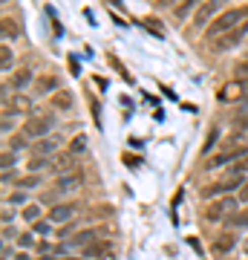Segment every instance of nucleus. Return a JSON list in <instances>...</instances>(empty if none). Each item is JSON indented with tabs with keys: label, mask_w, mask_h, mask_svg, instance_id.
<instances>
[{
	"label": "nucleus",
	"mask_w": 248,
	"mask_h": 260,
	"mask_svg": "<svg viewBox=\"0 0 248 260\" xmlns=\"http://www.w3.org/2000/svg\"><path fill=\"white\" fill-rule=\"evenodd\" d=\"M29 107H32V99H26V95H15V99H12V104H9V102H3V110H6V113H9V110L26 113Z\"/></svg>",
	"instance_id": "18"
},
{
	"label": "nucleus",
	"mask_w": 248,
	"mask_h": 260,
	"mask_svg": "<svg viewBox=\"0 0 248 260\" xmlns=\"http://www.w3.org/2000/svg\"><path fill=\"white\" fill-rule=\"evenodd\" d=\"M242 254H248V240H245V243H242Z\"/></svg>",
	"instance_id": "42"
},
{
	"label": "nucleus",
	"mask_w": 248,
	"mask_h": 260,
	"mask_svg": "<svg viewBox=\"0 0 248 260\" xmlns=\"http://www.w3.org/2000/svg\"><path fill=\"white\" fill-rule=\"evenodd\" d=\"M9 237H15V229L12 225H3V240H9Z\"/></svg>",
	"instance_id": "37"
},
{
	"label": "nucleus",
	"mask_w": 248,
	"mask_h": 260,
	"mask_svg": "<svg viewBox=\"0 0 248 260\" xmlns=\"http://www.w3.org/2000/svg\"><path fill=\"white\" fill-rule=\"evenodd\" d=\"M32 229H35L38 234H49L52 232V223H49V220H46V223L44 220H38V223H32Z\"/></svg>",
	"instance_id": "30"
},
{
	"label": "nucleus",
	"mask_w": 248,
	"mask_h": 260,
	"mask_svg": "<svg viewBox=\"0 0 248 260\" xmlns=\"http://www.w3.org/2000/svg\"><path fill=\"white\" fill-rule=\"evenodd\" d=\"M55 127V113H41V116H29L26 124H23V136L29 139H46Z\"/></svg>",
	"instance_id": "3"
},
{
	"label": "nucleus",
	"mask_w": 248,
	"mask_h": 260,
	"mask_svg": "<svg viewBox=\"0 0 248 260\" xmlns=\"http://www.w3.org/2000/svg\"><path fill=\"white\" fill-rule=\"evenodd\" d=\"M81 185H84L81 171H66V174H58V179H55V191H75Z\"/></svg>",
	"instance_id": "9"
},
{
	"label": "nucleus",
	"mask_w": 248,
	"mask_h": 260,
	"mask_svg": "<svg viewBox=\"0 0 248 260\" xmlns=\"http://www.w3.org/2000/svg\"><path fill=\"white\" fill-rule=\"evenodd\" d=\"M6 203H9V205H23V203H26V194H23V191H15V194L6 197Z\"/></svg>",
	"instance_id": "27"
},
{
	"label": "nucleus",
	"mask_w": 248,
	"mask_h": 260,
	"mask_svg": "<svg viewBox=\"0 0 248 260\" xmlns=\"http://www.w3.org/2000/svg\"><path fill=\"white\" fill-rule=\"evenodd\" d=\"M84 148H87V136H75V139L69 142V150H73L75 156H78V153H81Z\"/></svg>",
	"instance_id": "25"
},
{
	"label": "nucleus",
	"mask_w": 248,
	"mask_h": 260,
	"mask_svg": "<svg viewBox=\"0 0 248 260\" xmlns=\"http://www.w3.org/2000/svg\"><path fill=\"white\" fill-rule=\"evenodd\" d=\"M101 229H84V232H78V234H73V240H69V249H78V251H84L87 246H92V243H98L101 240Z\"/></svg>",
	"instance_id": "8"
},
{
	"label": "nucleus",
	"mask_w": 248,
	"mask_h": 260,
	"mask_svg": "<svg viewBox=\"0 0 248 260\" xmlns=\"http://www.w3.org/2000/svg\"><path fill=\"white\" fill-rule=\"evenodd\" d=\"M242 153H248L242 136H231V139L222 145L220 153L208 159V168H222V165H228V162H234V159H242Z\"/></svg>",
	"instance_id": "2"
},
{
	"label": "nucleus",
	"mask_w": 248,
	"mask_h": 260,
	"mask_svg": "<svg viewBox=\"0 0 248 260\" xmlns=\"http://www.w3.org/2000/svg\"><path fill=\"white\" fill-rule=\"evenodd\" d=\"M225 6V0H205L202 6L196 9V18H193V29H205V23L211 18H217V12Z\"/></svg>",
	"instance_id": "7"
},
{
	"label": "nucleus",
	"mask_w": 248,
	"mask_h": 260,
	"mask_svg": "<svg viewBox=\"0 0 248 260\" xmlns=\"http://www.w3.org/2000/svg\"><path fill=\"white\" fill-rule=\"evenodd\" d=\"M12 220H15V214H9V208L3 211V225H12Z\"/></svg>",
	"instance_id": "38"
},
{
	"label": "nucleus",
	"mask_w": 248,
	"mask_h": 260,
	"mask_svg": "<svg viewBox=\"0 0 248 260\" xmlns=\"http://www.w3.org/2000/svg\"><path fill=\"white\" fill-rule=\"evenodd\" d=\"M245 20H248V6H245V9H228V12H222V15H217V18H214V23L208 26V38H211V44L220 35L231 32L234 26L245 23Z\"/></svg>",
	"instance_id": "1"
},
{
	"label": "nucleus",
	"mask_w": 248,
	"mask_h": 260,
	"mask_svg": "<svg viewBox=\"0 0 248 260\" xmlns=\"http://www.w3.org/2000/svg\"><path fill=\"white\" fill-rule=\"evenodd\" d=\"M237 174H248V156L239 159V165H237Z\"/></svg>",
	"instance_id": "33"
},
{
	"label": "nucleus",
	"mask_w": 248,
	"mask_h": 260,
	"mask_svg": "<svg viewBox=\"0 0 248 260\" xmlns=\"http://www.w3.org/2000/svg\"><path fill=\"white\" fill-rule=\"evenodd\" d=\"M75 229H78V223H66V225H64V229H61L58 234H73Z\"/></svg>",
	"instance_id": "35"
},
{
	"label": "nucleus",
	"mask_w": 248,
	"mask_h": 260,
	"mask_svg": "<svg viewBox=\"0 0 248 260\" xmlns=\"http://www.w3.org/2000/svg\"><path fill=\"white\" fill-rule=\"evenodd\" d=\"M239 75H248V61H242V64H239Z\"/></svg>",
	"instance_id": "40"
},
{
	"label": "nucleus",
	"mask_w": 248,
	"mask_h": 260,
	"mask_svg": "<svg viewBox=\"0 0 248 260\" xmlns=\"http://www.w3.org/2000/svg\"><path fill=\"white\" fill-rule=\"evenodd\" d=\"M75 214H78V205L75 203L52 205V211H49V223H73Z\"/></svg>",
	"instance_id": "10"
},
{
	"label": "nucleus",
	"mask_w": 248,
	"mask_h": 260,
	"mask_svg": "<svg viewBox=\"0 0 248 260\" xmlns=\"http://www.w3.org/2000/svg\"><path fill=\"white\" fill-rule=\"evenodd\" d=\"M234 246H239V243H237V234H234V232L220 234V237L214 240V251H217V254H228V251L234 249Z\"/></svg>",
	"instance_id": "14"
},
{
	"label": "nucleus",
	"mask_w": 248,
	"mask_h": 260,
	"mask_svg": "<svg viewBox=\"0 0 248 260\" xmlns=\"http://www.w3.org/2000/svg\"><path fill=\"white\" fill-rule=\"evenodd\" d=\"M239 200H245V203H248V182H245L242 188H239Z\"/></svg>",
	"instance_id": "39"
},
{
	"label": "nucleus",
	"mask_w": 248,
	"mask_h": 260,
	"mask_svg": "<svg viewBox=\"0 0 248 260\" xmlns=\"http://www.w3.org/2000/svg\"><path fill=\"white\" fill-rule=\"evenodd\" d=\"M199 6H202V0H179L173 6V20H185L193 9H199Z\"/></svg>",
	"instance_id": "15"
},
{
	"label": "nucleus",
	"mask_w": 248,
	"mask_h": 260,
	"mask_svg": "<svg viewBox=\"0 0 248 260\" xmlns=\"http://www.w3.org/2000/svg\"><path fill=\"white\" fill-rule=\"evenodd\" d=\"M73 159H75L73 150H66V153H55V156L49 159V168H52V171H58V174H66V171L73 168Z\"/></svg>",
	"instance_id": "13"
},
{
	"label": "nucleus",
	"mask_w": 248,
	"mask_h": 260,
	"mask_svg": "<svg viewBox=\"0 0 248 260\" xmlns=\"http://www.w3.org/2000/svg\"><path fill=\"white\" fill-rule=\"evenodd\" d=\"M245 182H242V177L239 174H231V177L225 179H217V182H211V185L205 188L202 194L205 197H217V194H231V191H237V188H242Z\"/></svg>",
	"instance_id": "6"
},
{
	"label": "nucleus",
	"mask_w": 248,
	"mask_h": 260,
	"mask_svg": "<svg viewBox=\"0 0 248 260\" xmlns=\"http://www.w3.org/2000/svg\"><path fill=\"white\" fill-rule=\"evenodd\" d=\"M18 185L20 188H38V185H41V177H23Z\"/></svg>",
	"instance_id": "31"
},
{
	"label": "nucleus",
	"mask_w": 248,
	"mask_h": 260,
	"mask_svg": "<svg viewBox=\"0 0 248 260\" xmlns=\"http://www.w3.org/2000/svg\"><path fill=\"white\" fill-rule=\"evenodd\" d=\"M73 104H75V99H73L69 90H58V93H52V107H55V110H73Z\"/></svg>",
	"instance_id": "17"
},
{
	"label": "nucleus",
	"mask_w": 248,
	"mask_h": 260,
	"mask_svg": "<svg viewBox=\"0 0 248 260\" xmlns=\"http://www.w3.org/2000/svg\"><path fill=\"white\" fill-rule=\"evenodd\" d=\"M104 251H113V243L110 240H98V243H92V246H87V249L81 251L84 257H101Z\"/></svg>",
	"instance_id": "19"
},
{
	"label": "nucleus",
	"mask_w": 248,
	"mask_h": 260,
	"mask_svg": "<svg viewBox=\"0 0 248 260\" xmlns=\"http://www.w3.org/2000/svg\"><path fill=\"white\" fill-rule=\"evenodd\" d=\"M0 29H3V38H15L20 35V29H18V23H12V18H3V23H0Z\"/></svg>",
	"instance_id": "22"
},
{
	"label": "nucleus",
	"mask_w": 248,
	"mask_h": 260,
	"mask_svg": "<svg viewBox=\"0 0 248 260\" xmlns=\"http://www.w3.org/2000/svg\"><path fill=\"white\" fill-rule=\"evenodd\" d=\"M38 93H58V90H61V87H58V78L55 75H44V78H38Z\"/></svg>",
	"instance_id": "20"
},
{
	"label": "nucleus",
	"mask_w": 248,
	"mask_h": 260,
	"mask_svg": "<svg viewBox=\"0 0 248 260\" xmlns=\"http://www.w3.org/2000/svg\"><path fill=\"white\" fill-rule=\"evenodd\" d=\"M170 3H173V6H176L179 0H159V6H170Z\"/></svg>",
	"instance_id": "41"
},
{
	"label": "nucleus",
	"mask_w": 248,
	"mask_h": 260,
	"mask_svg": "<svg viewBox=\"0 0 248 260\" xmlns=\"http://www.w3.org/2000/svg\"><path fill=\"white\" fill-rule=\"evenodd\" d=\"M228 225L231 229H248V205L245 208H239L234 217H228Z\"/></svg>",
	"instance_id": "21"
},
{
	"label": "nucleus",
	"mask_w": 248,
	"mask_h": 260,
	"mask_svg": "<svg viewBox=\"0 0 248 260\" xmlns=\"http://www.w3.org/2000/svg\"><path fill=\"white\" fill-rule=\"evenodd\" d=\"M217 133H220V130H217V127H211V133H208V139H205V148H202V153H211L214 142H217Z\"/></svg>",
	"instance_id": "29"
},
{
	"label": "nucleus",
	"mask_w": 248,
	"mask_h": 260,
	"mask_svg": "<svg viewBox=\"0 0 248 260\" xmlns=\"http://www.w3.org/2000/svg\"><path fill=\"white\" fill-rule=\"evenodd\" d=\"M15 159H18V156H15V153H12V150H3V156H0V165H3V171H6V168H15Z\"/></svg>",
	"instance_id": "28"
},
{
	"label": "nucleus",
	"mask_w": 248,
	"mask_h": 260,
	"mask_svg": "<svg viewBox=\"0 0 248 260\" xmlns=\"http://www.w3.org/2000/svg\"><path fill=\"white\" fill-rule=\"evenodd\" d=\"M12 61H15V58H12V49L3 44V47H0V70H3V73H9V70H12Z\"/></svg>",
	"instance_id": "23"
},
{
	"label": "nucleus",
	"mask_w": 248,
	"mask_h": 260,
	"mask_svg": "<svg viewBox=\"0 0 248 260\" xmlns=\"http://www.w3.org/2000/svg\"><path fill=\"white\" fill-rule=\"evenodd\" d=\"M239 211V197H222V200H211L205 208L208 220H228Z\"/></svg>",
	"instance_id": "4"
},
{
	"label": "nucleus",
	"mask_w": 248,
	"mask_h": 260,
	"mask_svg": "<svg viewBox=\"0 0 248 260\" xmlns=\"http://www.w3.org/2000/svg\"><path fill=\"white\" fill-rule=\"evenodd\" d=\"M29 84H35V75H32V70H29V67H20V70H15V75H12V87H15V90H23V87H29Z\"/></svg>",
	"instance_id": "16"
},
{
	"label": "nucleus",
	"mask_w": 248,
	"mask_h": 260,
	"mask_svg": "<svg viewBox=\"0 0 248 260\" xmlns=\"http://www.w3.org/2000/svg\"><path fill=\"white\" fill-rule=\"evenodd\" d=\"M245 35H248V20H245V23H239V26H234L231 32H225V35L217 38V41H214V49H220V52H225V49H234Z\"/></svg>",
	"instance_id": "5"
},
{
	"label": "nucleus",
	"mask_w": 248,
	"mask_h": 260,
	"mask_svg": "<svg viewBox=\"0 0 248 260\" xmlns=\"http://www.w3.org/2000/svg\"><path fill=\"white\" fill-rule=\"evenodd\" d=\"M248 95V81H231L220 90V102H234V99H242Z\"/></svg>",
	"instance_id": "11"
},
{
	"label": "nucleus",
	"mask_w": 248,
	"mask_h": 260,
	"mask_svg": "<svg viewBox=\"0 0 248 260\" xmlns=\"http://www.w3.org/2000/svg\"><path fill=\"white\" fill-rule=\"evenodd\" d=\"M15 130V121L9 119V113H3V133H12Z\"/></svg>",
	"instance_id": "32"
},
{
	"label": "nucleus",
	"mask_w": 248,
	"mask_h": 260,
	"mask_svg": "<svg viewBox=\"0 0 248 260\" xmlns=\"http://www.w3.org/2000/svg\"><path fill=\"white\" fill-rule=\"evenodd\" d=\"M15 177H18V174H15V168H12V171L6 168V171H3V177H0V179H3V182H12Z\"/></svg>",
	"instance_id": "34"
},
{
	"label": "nucleus",
	"mask_w": 248,
	"mask_h": 260,
	"mask_svg": "<svg viewBox=\"0 0 248 260\" xmlns=\"http://www.w3.org/2000/svg\"><path fill=\"white\" fill-rule=\"evenodd\" d=\"M32 153L35 156H52V153H58V136H46V139H38L35 148H32Z\"/></svg>",
	"instance_id": "12"
},
{
	"label": "nucleus",
	"mask_w": 248,
	"mask_h": 260,
	"mask_svg": "<svg viewBox=\"0 0 248 260\" xmlns=\"http://www.w3.org/2000/svg\"><path fill=\"white\" fill-rule=\"evenodd\" d=\"M20 246H26V249H29V246H32V234H20Z\"/></svg>",
	"instance_id": "36"
},
{
	"label": "nucleus",
	"mask_w": 248,
	"mask_h": 260,
	"mask_svg": "<svg viewBox=\"0 0 248 260\" xmlns=\"http://www.w3.org/2000/svg\"><path fill=\"white\" fill-rule=\"evenodd\" d=\"M38 217H41V205H26V208H23V220L38 223Z\"/></svg>",
	"instance_id": "24"
},
{
	"label": "nucleus",
	"mask_w": 248,
	"mask_h": 260,
	"mask_svg": "<svg viewBox=\"0 0 248 260\" xmlns=\"http://www.w3.org/2000/svg\"><path fill=\"white\" fill-rule=\"evenodd\" d=\"M44 165H49V159L46 156H32L29 159V171H32V174H35L38 168H44Z\"/></svg>",
	"instance_id": "26"
}]
</instances>
